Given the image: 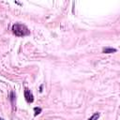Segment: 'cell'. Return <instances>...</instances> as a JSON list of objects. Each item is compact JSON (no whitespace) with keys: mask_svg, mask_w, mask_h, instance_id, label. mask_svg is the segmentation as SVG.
<instances>
[{"mask_svg":"<svg viewBox=\"0 0 120 120\" xmlns=\"http://www.w3.org/2000/svg\"><path fill=\"white\" fill-rule=\"evenodd\" d=\"M12 32L17 37H24L30 34L29 29L22 23H15L12 25Z\"/></svg>","mask_w":120,"mask_h":120,"instance_id":"obj_1","label":"cell"},{"mask_svg":"<svg viewBox=\"0 0 120 120\" xmlns=\"http://www.w3.org/2000/svg\"><path fill=\"white\" fill-rule=\"evenodd\" d=\"M98 117H99V113H98V112H96V113H94L88 120H98Z\"/></svg>","mask_w":120,"mask_h":120,"instance_id":"obj_4","label":"cell"},{"mask_svg":"<svg viewBox=\"0 0 120 120\" xmlns=\"http://www.w3.org/2000/svg\"><path fill=\"white\" fill-rule=\"evenodd\" d=\"M34 112H35V116H36V115H38V114L40 113L41 109H40V108H38V107H35V108H34Z\"/></svg>","mask_w":120,"mask_h":120,"instance_id":"obj_5","label":"cell"},{"mask_svg":"<svg viewBox=\"0 0 120 120\" xmlns=\"http://www.w3.org/2000/svg\"><path fill=\"white\" fill-rule=\"evenodd\" d=\"M0 120H4V119H3V118H1V117H0Z\"/></svg>","mask_w":120,"mask_h":120,"instance_id":"obj_6","label":"cell"},{"mask_svg":"<svg viewBox=\"0 0 120 120\" xmlns=\"http://www.w3.org/2000/svg\"><path fill=\"white\" fill-rule=\"evenodd\" d=\"M116 52V49H113V48H105L103 50L104 53H112V52Z\"/></svg>","mask_w":120,"mask_h":120,"instance_id":"obj_3","label":"cell"},{"mask_svg":"<svg viewBox=\"0 0 120 120\" xmlns=\"http://www.w3.org/2000/svg\"><path fill=\"white\" fill-rule=\"evenodd\" d=\"M24 98H25V100H26L28 103H32L33 100H34L33 94L31 93V91H30L28 88H25V89H24Z\"/></svg>","mask_w":120,"mask_h":120,"instance_id":"obj_2","label":"cell"}]
</instances>
